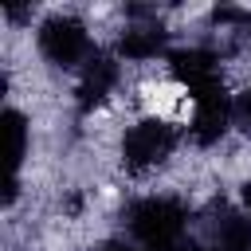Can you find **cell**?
Segmentation results:
<instances>
[{"instance_id": "7c38bea8", "label": "cell", "mask_w": 251, "mask_h": 251, "mask_svg": "<svg viewBox=\"0 0 251 251\" xmlns=\"http://www.w3.org/2000/svg\"><path fill=\"white\" fill-rule=\"evenodd\" d=\"M98 251H133V247H126V243H118V239H110V243H102Z\"/></svg>"}, {"instance_id": "8992f818", "label": "cell", "mask_w": 251, "mask_h": 251, "mask_svg": "<svg viewBox=\"0 0 251 251\" xmlns=\"http://www.w3.org/2000/svg\"><path fill=\"white\" fill-rule=\"evenodd\" d=\"M118 82H122V67H118V59L106 55V51H94L90 63H86L82 75H78V86H75V102H78V110L90 114L94 106H102V102L118 90Z\"/></svg>"}, {"instance_id": "5b68a950", "label": "cell", "mask_w": 251, "mask_h": 251, "mask_svg": "<svg viewBox=\"0 0 251 251\" xmlns=\"http://www.w3.org/2000/svg\"><path fill=\"white\" fill-rule=\"evenodd\" d=\"M169 71L176 78V86L192 98L208 86H220V55L212 47H180V51H169Z\"/></svg>"}, {"instance_id": "ba28073f", "label": "cell", "mask_w": 251, "mask_h": 251, "mask_svg": "<svg viewBox=\"0 0 251 251\" xmlns=\"http://www.w3.org/2000/svg\"><path fill=\"white\" fill-rule=\"evenodd\" d=\"M216 251H251V216L224 208L216 220Z\"/></svg>"}, {"instance_id": "3957f363", "label": "cell", "mask_w": 251, "mask_h": 251, "mask_svg": "<svg viewBox=\"0 0 251 251\" xmlns=\"http://www.w3.org/2000/svg\"><path fill=\"white\" fill-rule=\"evenodd\" d=\"M173 149H176L173 122L149 114V118H141V122H133L126 129V137H122V165L129 173H149V169L165 165L173 157Z\"/></svg>"}, {"instance_id": "30bf717a", "label": "cell", "mask_w": 251, "mask_h": 251, "mask_svg": "<svg viewBox=\"0 0 251 251\" xmlns=\"http://www.w3.org/2000/svg\"><path fill=\"white\" fill-rule=\"evenodd\" d=\"M231 126H239L243 133H251V90L231 98Z\"/></svg>"}, {"instance_id": "52a82bcc", "label": "cell", "mask_w": 251, "mask_h": 251, "mask_svg": "<svg viewBox=\"0 0 251 251\" xmlns=\"http://www.w3.org/2000/svg\"><path fill=\"white\" fill-rule=\"evenodd\" d=\"M118 55L126 63H149L157 55H165V27L157 20L149 24H129L122 35H118Z\"/></svg>"}, {"instance_id": "277c9868", "label": "cell", "mask_w": 251, "mask_h": 251, "mask_svg": "<svg viewBox=\"0 0 251 251\" xmlns=\"http://www.w3.org/2000/svg\"><path fill=\"white\" fill-rule=\"evenodd\" d=\"M188 102H192L188 137H192L200 149L216 145V141L227 133V126H231V98H227L224 82H220V86H208V90H200V94H192Z\"/></svg>"}, {"instance_id": "9c48e42d", "label": "cell", "mask_w": 251, "mask_h": 251, "mask_svg": "<svg viewBox=\"0 0 251 251\" xmlns=\"http://www.w3.org/2000/svg\"><path fill=\"white\" fill-rule=\"evenodd\" d=\"M4 153H8V180H20V165L27 157V118L20 110H4Z\"/></svg>"}, {"instance_id": "6da1fadb", "label": "cell", "mask_w": 251, "mask_h": 251, "mask_svg": "<svg viewBox=\"0 0 251 251\" xmlns=\"http://www.w3.org/2000/svg\"><path fill=\"white\" fill-rule=\"evenodd\" d=\"M129 235L145 251H184V231H188V204L169 192H153L129 204L126 212Z\"/></svg>"}, {"instance_id": "7a4b0ae2", "label": "cell", "mask_w": 251, "mask_h": 251, "mask_svg": "<svg viewBox=\"0 0 251 251\" xmlns=\"http://www.w3.org/2000/svg\"><path fill=\"white\" fill-rule=\"evenodd\" d=\"M35 43H39V55H43L51 67H63V71L86 67L90 55H94V51H90V27H86L78 16H71V12H51V16L39 24Z\"/></svg>"}, {"instance_id": "8fae6325", "label": "cell", "mask_w": 251, "mask_h": 251, "mask_svg": "<svg viewBox=\"0 0 251 251\" xmlns=\"http://www.w3.org/2000/svg\"><path fill=\"white\" fill-rule=\"evenodd\" d=\"M239 200H243V208H247V216H251V176L243 180V188H239Z\"/></svg>"}]
</instances>
